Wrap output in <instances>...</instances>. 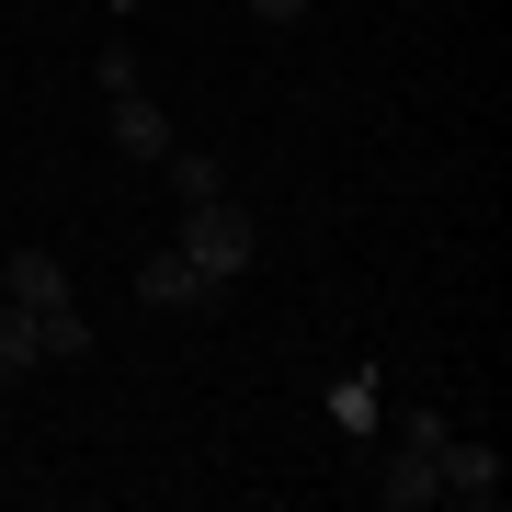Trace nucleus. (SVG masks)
Returning a JSON list of instances; mask_svg holds the SVG:
<instances>
[{"label": "nucleus", "instance_id": "7", "mask_svg": "<svg viewBox=\"0 0 512 512\" xmlns=\"http://www.w3.org/2000/svg\"><path fill=\"white\" fill-rule=\"evenodd\" d=\"M35 353H46V365H80V353H92V319H80L69 296H57V308H35Z\"/></svg>", "mask_w": 512, "mask_h": 512}, {"label": "nucleus", "instance_id": "3", "mask_svg": "<svg viewBox=\"0 0 512 512\" xmlns=\"http://www.w3.org/2000/svg\"><path fill=\"white\" fill-rule=\"evenodd\" d=\"M217 296H228V285H205L183 251H148V262H137V308H171V319H183V308H217Z\"/></svg>", "mask_w": 512, "mask_h": 512}, {"label": "nucleus", "instance_id": "8", "mask_svg": "<svg viewBox=\"0 0 512 512\" xmlns=\"http://www.w3.org/2000/svg\"><path fill=\"white\" fill-rule=\"evenodd\" d=\"M160 183H171V205H205V194H228V171L205 160V148H183V137H171V160H160Z\"/></svg>", "mask_w": 512, "mask_h": 512}, {"label": "nucleus", "instance_id": "2", "mask_svg": "<svg viewBox=\"0 0 512 512\" xmlns=\"http://www.w3.org/2000/svg\"><path fill=\"white\" fill-rule=\"evenodd\" d=\"M433 478H444V501H478V512H490L512 467H501V444H456V433H444L433 444Z\"/></svg>", "mask_w": 512, "mask_h": 512}, {"label": "nucleus", "instance_id": "4", "mask_svg": "<svg viewBox=\"0 0 512 512\" xmlns=\"http://www.w3.org/2000/svg\"><path fill=\"white\" fill-rule=\"evenodd\" d=\"M0 296H12V308H57V296H69V262H57V251H35V239H23V251L0 262Z\"/></svg>", "mask_w": 512, "mask_h": 512}, {"label": "nucleus", "instance_id": "11", "mask_svg": "<svg viewBox=\"0 0 512 512\" xmlns=\"http://www.w3.org/2000/svg\"><path fill=\"white\" fill-rule=\"evenodd\" d=\"M103 12H148V0H103Z\"/></svg>", "mask_w": 512, "mask_h": 512}, {"label": "nucleus", "instance_id": "6", "mask_svg": "<svg viewBox=\"0 0 512 512\" xmlns=\"http://www.w3.org/2000/svg\"><path fill=\"white\" fill-rule=\"evenodd\" d=\"M376 501H387V512H421V501H444V478H433V456H421V444H399V467L376 478Z\"/></svg>", "mask_w": 512, "mask_h": 512}, {"label": "nucleus", "instance_id": "9", "mask_svg": "<svg viewBox=\"0 0 512 512\" xmlns=\"http://www.w3.org/2000/svg\"><path fill=\"white\" fill-rule=\"evenodd\" d=\"M46 353H35V308H12V296H0V376H35Z\"/></svg>", "mask_w": 512, "mask_h": 512}, {"label": "nucleus", "instance_id": "10", "mask_svg": "<svg viewBox=\"0 0 512 512\" xmlns=\"http://www.w3.org/2000/svg\"><path fill=\"white\" fill-rule=\"evenodd\" d=\"M251 23H308V0H239Z\"/></svg>", "mask_w": 512, "mask_h": 512}, {"label": "nucleus", "instance_id": "5", "mask_svg": "<svg viewBox=\"0 0 512 512\" xmlns=\"http://www.w3.org/2000/svg\"><path fill=\"white\" fill-rule=\"evenodd\" d=\"M114 148H126V160H171V114L148 103V80H137V92H114Z\"/></svg>", "mask_w": 512, "mask_h": 512}, {"label": "nucleus", "instance_id": "1", "mask_svg": "<svg viewBox=\"0 0 512 512\" xmlns=\"http://www.w3.org/2000/svg\"><path fill=\"white\" fill-rule=\"evenodd\" d=\"M171 251L194 262L205 285H239L262 262V228H251V205H228V194H205V205H183V228H171Z\"/></svg>", "mask_w": 512, "mask_h": 512}]
</instances>
